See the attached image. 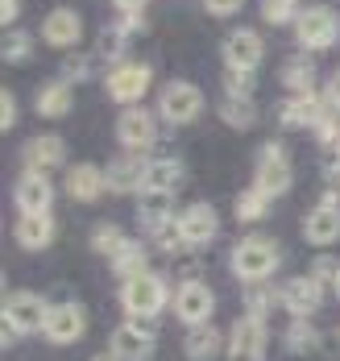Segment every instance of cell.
<instances>
[{"mask_svg":"<svg viewBox=\"0 0 340 361\" xmlns=\"http://www.w3.org/2000/svg\"><path fill=\"white\" fill-rule=\"evenodd\" d=\"M113 357L116 361H150L153 357V332L146 324H125L113 332Z\"/></svg>","mask_w":340,"mask_h":361,"instance_id":"obj_18","label":"cell"},{"mask_svg":"<svg viewBox=\"0 0 340 361\" xmlns=\"http://www.w3.org/2000/svg\"><path fill=\"white\" fill-rule=\"evenodd\" d=\"M287 349L291 353H315L320 349V332L307 324V320H295V324L287 328Z\"/></svg>","mask_w":340,"mask_h":361,"instance_id":"obj_35","label":"cell"},{"mask_svg":"<svg viewBox=\"0 0 340 361\" xmlns=\"http://www.w3.org/2000/svg\"><path fill=\"white\" fill-rule=\"evenodd\" d=\"M113 270L125 279V283L137 279V274H146V245H141V241H129V245L113 257Z\"/></svg>","mask_w":340,"mask_h":361,"instance_id":"obj_31","label":"cell"},{"mask_svg":"<svg viewBox=\"0 0 340 361\" xmlns=\"http://www.w3.org/2000/svg\"><path fill=\"white\" fill-rule=\"evenodd\" d=\"M324 100H328L332 109H340V71L328 79V92H324Z\"/></svg>","mask_w":340,"mask_h":361,"instance_id":"obj_45","label":"cell"},{"mask_svg":"<svg viewBox=\"0 0 340 361\" xmlns=\"http://www.w3.org/2000/svg\"><path fill=\"white\" fill-rule=\"evenodd\" d=\"M137 212H141V220L150 224V233H158L162 224L175 220V204H170V195H141Z\"/></svg>","mask_w":340,"mask_h":361,"instance_id":"obj_29","label":"cell"},{"mask_svg":"<svg viewBox=\"0 0 340 361\" xmlns=\"http://www.w3.org/2000/svg\"><path fill=\"white\" fill-rule=\"evenodd\" d=\"M332 116V104L324 100V96H291L282 109H278V121L287 125V129H299V125H307V129H320L324 121Z\"/></svg>","mask_w":340,"mask_h":361,"instance_id":"obj_11","label":"cell"},{"mask_svg":"<svg viewBox=\"0 0 340 361\" xmlns=\"http://www.w3.org/2000/svg\"><path fill=\"white\" fill-rule=\"evenodd\" d=\"M92 245H96V253H104L108 262H113L116 253L129 245V237L120 233V224H113V220H104V224H96V233H92Z\"/></svg>","mask_w":340,"mask_h":361,"instance_id":"obj_32","label":"cell"},{"mask_svg":"<svg viewBox=\"0 0 340 361\" xmlns=\"http://www.w3.org/2000/svg\"><path fill=\"white\" fill-rule=\"evenodd\" d=\"M278 245L270 241V237H245V241H237V250H232V270L245 279V283H265L274 270H278Z\"/></svg>","mask_w":340,"mask_h":361,"instance_id":"obj_1","label":"cell"},{"mask_svg":"<svg viewBox=\"0 0 340 361\" xmlns=\"http://www.w3.org/2000/svg\"><path fill=\"white\" fill-rule=\"evenodd\" d=\"M265 212H270V200H265L258 187H249V191L237 195V220H262Z\"/></svg>","mask_w":340,"mask_h":361,"instance_id":"obj_37","label":"cell"},{"mask_svg":"<svg viewBox=\"0 0 340 361\" xmlns=\"http://www.w3.org/2000/svg\"><path fill=\"white\" fill-rule=\"evenodd\" d=\"M336 37H340V17L328 4L303 8V17L295 21V42L303 50H328V46H336Z\"/></svg>","mask_w":340,"mask_h":361,"instance_id":"obj_3","label":"cell"},{"mask_svg":"<svg viewBox=\"0 0 340 361\" xmlns=\"http://www.w3.org/2000/svg\"><path fill=\"white\" fill-rule=\"evenodd\" d=\"M0 54H4V63L21 67V63H30V59H34V37L25 34V30H4Z\"/></svg>","mask_w":340,"mask_h":361,"instance_id":"obj_30","label":"cell"},{"mask_svg":"<svg viewBox=\"0 0 340 361\" xmlns=\"http://www.w3.org/2000/svg\"><path fill=\"white\" fill-rule=\"evenodd\" d=\"M13 200L21 208V216H38V212H50L54 204V187L42 171H21V179L13 187Z\"/></svg>","mask_w":340,"mask_h":361,"instance_id":"obj_10","label":"cell"},{"mask_svg":"<svg viewBox=\"0 0 340 361\" xmlns=\"http://www.w3.org/2000/svg\"><path fill=\"white\" fill-rule=\"evenodd\" d=\"M83 332H87V312L79 303H54L46 316V328H42V336L50 345H75Z\"/></svg>","mask_w":340,"mask_h":361,"instance_id":"obj_7","label":"cell"},{"mask_svg":"<svg viewBox=\"0 0 340 361\" xmlns=\"http://www.w3.org/2000/svg\"><path fill=\"white\" fill-rule=\"evenodd\" d=\"M92 361H116V357H113V353H108V357H92Z\"/></svg>","mask_w":340,"mask_h":361,"instance_id":"obj_48","label":"cell"},{"mask_svg":"<svg viewBox=\"0 0 340 361\" xmlns=\"http://www.w3.org/2000/svg\"><path fill=\"white\" fill-rule=\"evenodd\" d=\"M17 8H21L17 0H0V17H4V25H13V21H17Z\"/></svg>","mask_w":340,"mask_h":361,"instance_id":"obj_46","label":"cell"},{"mask_svg":"<svg viewBox=\"0 0 340 361\" xmlns=\"http://www.w3.org/2000/svg\"><path fill=\"white\" fill-rule=\"evenodd\" d=\"M282 299V290H274V287H265V283H253V287L245 290V307H249V316L253 320H262L265 324V316L274 312V303Z\"/></svg>","mask_w":340,"mask_h":361,"instance_id":"obj_33","label":"cell"},{"mask_svg":"<svg viewBox=\"0 0 340 361\" xmlns=\"http://www.w3.org/2000/svg\"><path fill=\"white\" fill-rule=\"evenodd\" d=\"M265 357V324L245 316L228 336V361H262Z\"/></svg>","mask_w":340,"mask_h":361,"instance_id":"obj_13","label":"cell"},{"mask_svg":"<svg viewBox=\"0 0 340 361\" xmlns=\"http://www.w3.org/2000/svg\"><path fill=\"white\" fill-rule=\"evenodd\" d=\"M113 4L120 13H141V8H146V0H113Z\"/></svg>","mask_w":340,"mask_h":361,"instance_id":"obj_47","label":"cell"},{"mask_svg":"<svg viewBox=\"0 0 340 361\" xmlns=\"http://www.w3.org/2000/svg\"><path fill=\"white\" fill-rule=\"evenodd\" d=\"M153 71L146 63H120L113 75H108V96H113L116 104H125V109H133L141 96H146V87H150Z\"/></svg>","mask_w":340,"mask_h":361,"instance_id":"obj_9","label":"cell"},{"mask_svg":"<svg viewBox=\"0 0 340 361\" xmlns=\"http://www.w3.org/2000/svg\"><path fill=\"white\" fill-rule=\"evenodd\" d=\"M166 299H170V290H166V283L158 279V274H137V279H129L125 287H120V303H125V312L129 316H141V320H150V316H158L162 307H166Z\"/></svg>","mask_w":340,"mask_h":361,"instance_id":"obj_4","label":"cell"},{"mask_svg":"<svg viewBox=\"0 0 340 361\" xmlns=\"http://www.w3.org/2000/svg\"><path fill=\"white\" fill-rule=\"evenodd\" d=\"M141 25H146V17H141V13H120V21H116V30H120V34H141Z\"/></svg>","mask_w":340,"mask_h":361,"instance_id":"obj_44","label":"cell"},{"mask_svg":"<svg viewBox=\"0 0 340 361\" xmlns=\"http://www.w3.org/2000/svg\"><path fill=\"white\" fill-rule=\"evenodd\" d=\"M175 312H179V320L187 328H199L212 320V312H216V295H212V287H203V283H195V279H187L183 287H179V295H175Z\"/></svg>","mask_w":340,"mask_h":361,"instance_id":"obj_8","label":"cell"},{"mask_svg":"<svg viewBox=\"0 0 340 361\" xmlns=\"http://www.w3.org/2000/svg\"><path fill=\"white\" fill-rule=\"evenodd\" d=\"M21 158H25V171H50V166H63V158H67V145L63 137H54V133H42V137H30L25 149H21Z\"/></svg>","mask_w":340,"mask_h":361,"instance_id":"obj_20","label":"cell"},{"mask_svg":"<svg viewBox=\"0 0 340 361\" xmlns=\"http://www.w3.org/2000/svg\"><path fill=\"white\" fill-rule=\"evenodd\" d=\"M262 17L270 25H295L303 17L299 0H262Z\"/></svg>","mask_w":340,"mask_h":361,"instance_id":"obj_34","label":"cell"},{"mask_svg":"<svg viewBox=\"0 0 340 361\" xmlns=\"http://www.w3.org/2000/svg\"><path fill=\"white\" fill-rule=\"evenodd\" d=\"M332 290H336V295H340V279H336V287H332Z\"/></svg>","mask_w":340,"mask_h":361,"instance_id":"obj_49","label":"cell"},{"mask_svg":"<svg viewBox=\"0 0 340 361\" xmlns=\"http://www.w3.org/2000/svg\"><path fill=\"white\" fill-rule=\"evenodd\" d=\"M220 121H225L228 129L245 133V129H253V121H258V104H253V100H237V96H225V100H220Z\"/></svg>","mask_w":340,"mask_h":361,"instance_id":"obj_27","label":"cell"},{"mask_svg":"<svg viewBox=\"0 0 340 361\" xmlns=\"http://www.w3.org/2000/svg\"><path fill=\"white\" fill-rule=\"evenodd\" d=\"M291 183H295V166H291V158H287L282 142L262 145V154H258V175H253V187L262 191L265 200H278V195H287V191H291Z\"/></svg>","mask_w":340,"mask_h":361,"instance_id":"obj_2","label":"cell"},{"mask_svg":"<svg viewBox=\"0 0 340 361\" xmlns=\"http://www.w3.org/2000/svg\"><path fill=\"white\" fill-rule=\"evenodd\" d=\"M220 332L216 328H208V324H199V328H191L187 332V341H183V353H187L191 361H212L216 353H220Z\"/></svg>","mask_w":340,"mask_h":361,"instance_id":"obj_26","label":"cell"},{"mask_svg":"<svg viewBox=\"0 0 340 361\" xmlns=\"http://www.w3.org/2000/svg\"><path fill=\"white\" fill-rule=\"evenodd\" d=\"M179 228H183L187 245H208L220 233V212L212 204H191V208L179 212Z\"/></svg>","mask_w":340,"mask_h":361,"instance_id":"obj_17","label":"cell"},{"mask_svg":"<svg viewBox=\"0 0 340 361\" xmlns=\"http://www.w3.org/2000/svg\"><path fill=\"white\" fill-rule=\"evenodd\" d=\"M187 183V171L179 158H150L146 179H141V195H175Z\"/></svg>","mask_w":340,"mask_h":361,"instance_id":"obj_14","label":"cell"},{"mask_svg":"<svg viewBox=\"0 0 340 361\" xmlns=\"http://www.w3.org/2000/svg\"><path fill=\"white\" fill-rule=\"evenodd\" d=\"M17 125V100L13 92H0V129H13Z\"/></svg>","mask_w":340,"mask_h":361,"instance_id":"obj_42","label":"cell"},{"mask_svg":"<svg viewBox=\"0 0 340 361\" xmlns=\"http://www.w3.org/2000/svg\"><path fill=\"white\" fill-rule=\"evenodd\" d=\"M116 137H120V145H129V149H146L158 137V116L146 109H137V104L125 109L120 121H116Z\"/></svg>","mask_w":340,"mask_h":361,"instance_id":"obj_12","label":"cell"},{"mask_svg":"<svg viewBox=\"0 0 340 361\" xmlns=\"http://www.w3.org/2000/svg\"><path fill=\"white\" fill-rule=\"evenodd\" d=\"M125 42H129V34H120V30H104V37H100V50H96V54H100V59H108V63H116V59H120V54H125Z\"/></svg>","mask_w":340,"mask_h":361,"instance_id":"obj_41","label":"cell"},{"mask_svg":"<svg viewBox=\"0 0 340 361\" xmlns=\"http://www.w3.org/2000/svg\"><path fill=\"white\" fill-rule=\"evenodd\" d=\"M311 279H315L320 287H336L340 262H336V257H328V253H324V257H315V262H311Z\"/></svg>","mask_w":340,"mask_h":361,"instance_id":"obj_40","label":"cell"},{"mask_svg":"<svg viewBox=\"0 0 340 361\" xmlns=\"http://www.w3.org/2000/svg\"><path fill=\"white\" fill-rule=\"evenodd\" d=\"M54 216L50 212H38V216H21L17 220V245L21 250H46L54 241Z\"/></svg>","mask_w":340,"mask_h":361,"instance_id":"obj_24","label":"cell"},{"mask_svg":"<svg viewBox=\"0 0 340 361\" xmlns=\"http://www.w3.org/2000/svg\"><path fill=\"white\" fill-rule=\"evenodd\" d=\"M96 75V54H71L63 63V83H83Z\"/></svg>","mask_w":340,"mask_h":361,"instance_id":"obj_39","label":"cell"},{"mask_svg":"<svg viewBox=\"0 0 340 361\" xmlns=\"http://www.w3.org/2000/svg\"><path fill=\"white\" fill-rule=\"evenodd\" d=\"M46 316H50V307L42 303V295H34V290H8V299H4V328H13V332H42Z\"/></svg>","mask_w":340,"mask_h":361,"instance_id":"obj_6","label":"cell"},{"mask_svg":"<svg viewBox=\"0 0 340 361\" xmlns=\"http://www.w3.org/2000/svg\"><path fill=\"white\" fill-rule=\"evenodd\" d=\"M282 87H287L291 96H311V92H315V67H311L307 59H291V63L282 67Z\"/></svg>","mask_w":340,"mask_h":361,"instance_id":"obj_28","label":"cell"},{"mask_svg":"<svg viewBox=\"0 0 340 361\" xmlns=\"http://www.w3.org/2000/svg\"><path fill=\"white\" fill-rule=\"evenodd\" d=\"M79 37H83V21H79L75 8H54V13H46V21H42V42H46V46L71 50Z\"/></svg>","mask_w":340,"mask_h":361,"instance_id":"obj_15","label":"cell"},{"mask_svg":"<svg viewBox=\"0 0 340 361\" xmlns=\"http://www.w3.org/2000/svg\"><path fill=\"white\" fill-rule=\"evenodd\" d=\"M34 109L38 116L46 121H58V116H67L71 112V83H63V79H50V83H42L38 100H34Z\"/></svg>","mask_w":340,"mask_h":361,"instance_id":"obj_25","label":"cell"},{"mask_svg":"<svg viewBox=\"0 0 340 361\" xmlns=\"http://www.w3.org/2000/svg\"><path fill=\"white\" fill-rule=\"evenodd\" d=\"M108 191V175L100 171V166H92V162H79L67 171V195L75 200V204H92V200H100Z\"/></svg>","mask_w":340,"mask_h":361,"instance_id":"obj_19","label":"cell"},{"mask_svg":"<svg viewBox=\"0 0 340 361\" xmlns=\"http://www.w3.org/2000/svg\"><path fill=\"white\" fill-rule=\"evenodd\" d=\"M282 303L291 307V316H311V312H320V303H324V287L307 274V279H291L287 287H282Z\"/></svg>","mask_w":340,"mask_h":361,"instance_id":"obj_21","label":"cell"},{"mask_svg":"<svg viewBox=\"0 0 340 361\" xmlns=\"http://www.w3.org/2000/svg\"><path fill=\"white\" fill-rule=\"evenodd\" d=\"M158 112H162L166 125H191L203 112V92L187 79H170L158 96Z\"/></svg>","mask_w":340,"mask_h":361,"instance_id":"obj_5","label":"cell"},{"mask_svg":"<svg viewBox=\"0 0 340 361\" xmlns=\"http://www.w3.org/2000/svg\"><path fill=\"white\" fill-rule=\"evenodd\" d=\"M146 166H150V158H116V162H108V191H116V195H125V191H141V179H146Z\"/></svg>","mask_w":340,"mask_h":361,"instance_id":"obj_22","label":"cell"},{"mask_svg":"<svg viewBox=\"0 0 340 361\" xmlns=\"http://www.w3.org/2000/svg\"><path fill=\"white\" fill-rule=\"evenodd\" d=\"M253 87H258V75H253V71L225 67V96H237V100H253Z\"/></svg>","mask_w":340,"mask_h":361,"instance_id":"obj_36","label":"cell"},{"mask_svg":"<svg viewBox=\"0 0 340 361\" xmlns=\"http://www.w3.org/2000/svg\"><path fill=\"white\" fill-rule=\"evenodd\" d=\"M303 237L311 241V245H332L340 241V208H315V212H307L303 216Z\"/></svg>","mask_w":340,"mask_h":361,"instance_id":"obj_23","label":"cell"},{"mask_svg":"<svg viewBox=\"0 0 340 361\" xmlns=\"http://www.w3.org/2000/svg\"><path fill=\"white\" fill-rule=\"evenodd\" d=\"M153 241H158V250H162V253H183V250H191L187 237H183V228H179V216L170 220V224H162V228L153 233Z\"/></svg>","mask_w":340,"mask_h":361,"instance_id":"obj_38","label":"cell"},{"mask_svg":"<svg viewBox=\"0 0 340 361\" xmlns=\"http://www.w3.org/2000/svg\"><path fill=\"white\" fill-rule=\"evenodd\" d=\"M241 4H245V0H203V8H208V13H216V17L241 13Z\"/></svg>","mask_w":340,"mask_h":361,"instance_id":"obj_43","label":"cell"},{"mask_svg":"<svg viewBox=\"0 0 340 361\" xmlns=\"http://www.w3.org/2000/svg\"><path fill=\"white\" fill-rule=\"evenodd\" d=\"M262 54H265V42H262V34H253V30H237V34L225 37V67L258 71Z\"/></svg>","mask_w":340,"mask_h":361,"instance_id":"obj_16","label":"cell"}]
</instances>
